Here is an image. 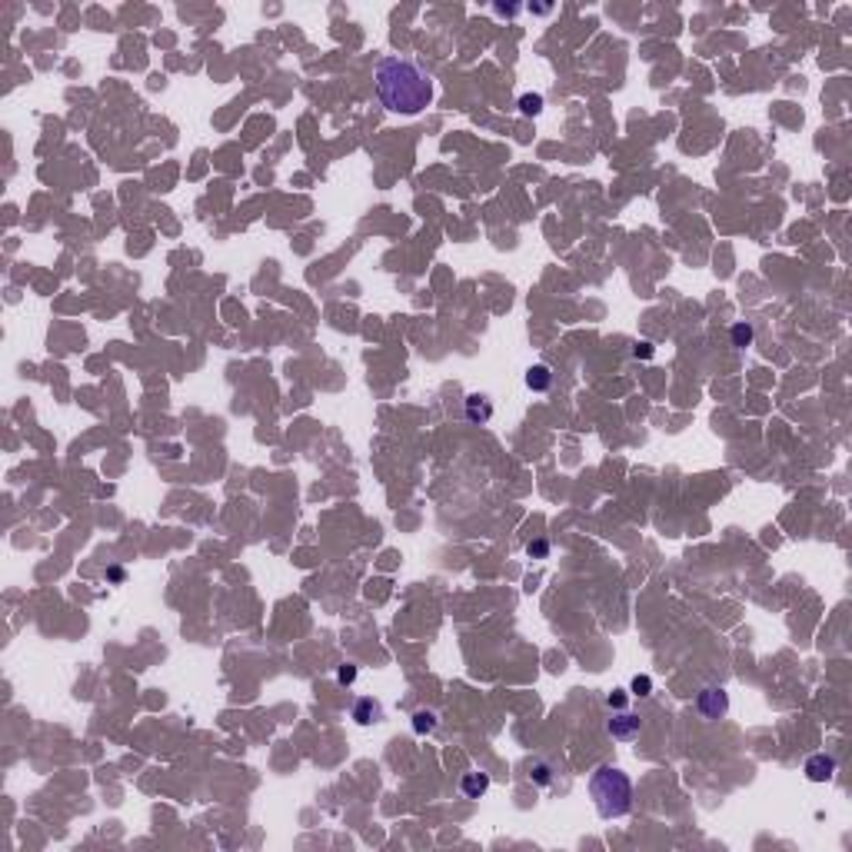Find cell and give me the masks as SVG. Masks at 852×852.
Here are the masks:
<instances>
[{
  "label": "cell",
  "instance_id": "cell-10",
  "mask_svg": "<svg viewBox=\"0 0 852 852\" xmlns=\"http://www.w3.org/2000/svg\"><path fill=\"white\" fill-rule=\"evenodd\" d=\"M436 723H440V719H436L433 709H416V713H413V732H420V736L433 732L436 729Z\"/></svg>",
  "mask_w": 852,
  "mask_h": 852
},
{
  "label": "cell",
  "instance_id": "cell-7",
  "mask_svg": "<svg viewBox=\"0 0 852 852\" xmlns=\"http://www.w3.org/2000/svg\"><path fill=\"white\" fill-rule=\"evenodd\" d=\"M459 789H463L466 799H480V796H487V789H489V776L487 773H466V776L459 779Z\"/></svg>",
  "mask_w": 852,
  "mask_h": 852
},
{
  "label": "cell",
  "instance_id": "cell-15",
  "mask_svg": "<svg viewBox=\"0 0 852 852\" xmlns=\"http://www.w3.org/2000/svg\"><path fill=\"white\" fill-rule=\"evenodd\" d=\"M649 689H653V679H649V676H636V679H633V693H636V696H646Z\"/></svg>",
  "mask_w": 852,
  "mask_h": 852
},
{
  "label": "cell",
  "instance_id": "cell-16",
  "mask_svg": "<svg viewBox=\"0 0 852 852\" xmlns=\"http://www.w3.org/2000/svg\"><path fill=\"white\" fill-rule=\"evenodd\" d=\"M336 679H340V683H353V679H356V666H353V663H343L340 672H336Z\"/></svg>",
  "mask_w": 852,
  "mask_h": 852
},
{
  "label": "cell",
  "instance_id": "cell-8",
  "mask_svg": "<svg viewBox=\"0 0 852 852\" xmlns=\"http://www.w3.org/2000/svg\"><path fill=\"white\" fill-rule=\"evenodd\" d=\"M526 386H530V390H536V393L549 390V386H553V370H549L546 363L530 366V370H526Z\"/></svg>",
  "mask_w": 852,
  "mask_h": 852
},
{
  "label": "cell",
  "instance_id": "cell-14",
  "mask_svg": "<svg viewBox=\"0 0 852 852\" xmlns=\"http://www.w3.org/2000/svg\"><path fill=\"white\" fill-rule=\"evenodd\" d=\"M526 553H530V556H536V560H543V556H549V543H546V539H536V543H530V546H526Z\"/></svg>",
  "mask_w": 852,
  "mask_h": 852
},
{
  "label": "cell",
  "instance_id": "cell-1",
  "mask_svg": "<svg viewBox=\"0 0 852 852\" xmlns=\"http://www.w3.org/2000/svg\"><path fill=\"white\" fill-rule=\"evenodd\" d=\"M377 93L390 113H420L433 104V77L416 61L386 57L377 63Z\"/></svg>",
  "mask_w": 852,
  "mask_h": 852
},
{
  "label": "cell",
  "instance_id": "cell-13",
  "mask_svg": "<svg viewBox=\"0 0 852 852\" xmlns=\"http://www.w3.org/2000/svg\"><path fill=\"white\" fill-rule=\"evenodd\" d=\"M752 343V326L749 323H736L732 326V347H749Z\"/></svg>",
  "mask_w": 852,
  "mask_h": 852
},
{
  "label": "cell",
  "instance_id": "cell-4",
  "mask_svg": "<svg viewBox=\"0 0 852 852\" xmlns=\"http://www.w3.org/2000/svg\"><path fill=\"white\" fill-rule=\"evenodd\" d=\"M606 729H609V736L613 739H636L639 736V729H642V719L639 716H633V713H620V716H613L606 723Z\"/></svg>",
  "mask_w": 852,
  "mask_h": 852
},
{
  "label": "cell",
  "instance_id": "cell-2",
  "mask_svg": "<svg viewBox=\"0 0 852 852\" xmlns=\"http://www.w3.org/2000/svg\"><path fill=\"white\" fill-rule=\"evenodd\" d=\"M590 796H593L596 812L603 819H623V816H629V809H633V782H629V776H626L623 769H616L609 762H603V766L593 769V776H590Z\"/></svg>",
  "mask_w": 852,
  "mask_h": 852
},
{
  "label": "cell",
  "instance_id": "cell-6",
  "mask_svg": "<svg viewBox=\"0 0 852 852\" xmlns=\"http://www.w3.org/2000/svg\"><path fill=\"white\" fill-rule=\"evenodd\" d=\"M466 420H470V423H480V426L489 423V420H493V403L480 393L466 396Z\"/></svg>",
  "mask_w": 852,
  "mask_h": 852
},
{
  "label": "cell",
  "instance_id": "cell-12",
  "mask_svg": "<svg viewBox=\"0 0 852 852\" xmlns=\"http://www.w3.org/2000/svg\"><path fill=\"white\" fill-rule=\"evenodd\" d=\"M519 110H523L526 117H536V113L543 110V97H539V93H523V97H519Z\"/></svg>",
  "mask_w": 852,
  "mask_h": 852
},
{
  "label": "cell",
  "instance_id": "cell-5",
  "mask_svg": "<svg viewBox=\"0 0 852 852\" xmlns=\"http://www.w3.org/2000/svg\"><path fill=\"white\" fill-rule=\"evenodd\" d=\"M833 776H836V759H833V756L816 752V756H809L806 759V779L809 782H829Z\"/></svg>",
  "mask_w": 852,
  "mask_h": 852
},
{
  "label": "cell",
  "instance_id": "cell-9",
  "mask_svg": "<svg viewBox=\"0 0 852 852\" xmlns=\"http://www.w3.org/2000/svg\"><path fill=\"white\" fill-rule=\"evenodd\" d=\"M380 716H383L380 702H373V700H360V702H356V706H353V719H356L360 726H370V723H380Z\"/></svg>",
  "mask_w": 852,
  "mask_h": 852
},
{
  "label": "cell",
  "instance_id": "cell-17",
  "mask_svg": "<svg viewBox=\"0 0 852 852\" xmlns=\"http://www.w3.org/2000/svg\"><path fill=\"white\" fill-rule=\"evenodd\" d=\"M633 353H636V356H642V360H649V356H653V347H649V343H639Z\"/></svg>",
  "mask_w": 852,
  "mask_h": 852
},
{
  "label": "cell",
  "instance_id": "cell-11",
  "mask_svg": "<svg viewBox=\"0 0 852 852\" xmlns=\"http://www.w3.org/2000/svg\"><path fill=\"white\" fill-rule=\"evenodd\" d=\"M530 779L536 782V786H549L553 782V769H549V762H532V769H530Z\"/></svg>",
  "mask_w": 852,
  "mask_h": 852
},
{
  "label": "cell",
  "instance_id": "cell-3",
  "mask_svg": "<svg viewBox=\"0 0 852 852\" xmlns=\"http://www.w3.org/2000/svg\"><path fill=\"white\" fill-rule=\"evenodd\" d=\"M696 709H700L706 719H723V716L729 713V696H726V689H723V686H706V689H700Z\"/></svg>",
  "mask_w": 852,
  "mask_h": 852
}]
</instances>
